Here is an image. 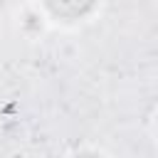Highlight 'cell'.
<instances>
[{
  "mask_svg": "<svg viewBox=\"0 0 158 158\" xmlns=\"http://www.w3.org/2000/svg\"><path fill=\"white\" fill-rule=\"evenodd\" d=\"M96 0H44L47 10L59 20H79L84 17Z\"/></svg>",
  "mask_w": 158,
  "mask_h": 158,
  "instance_id": "1",
  "label": "cell"
}]
</instances>
